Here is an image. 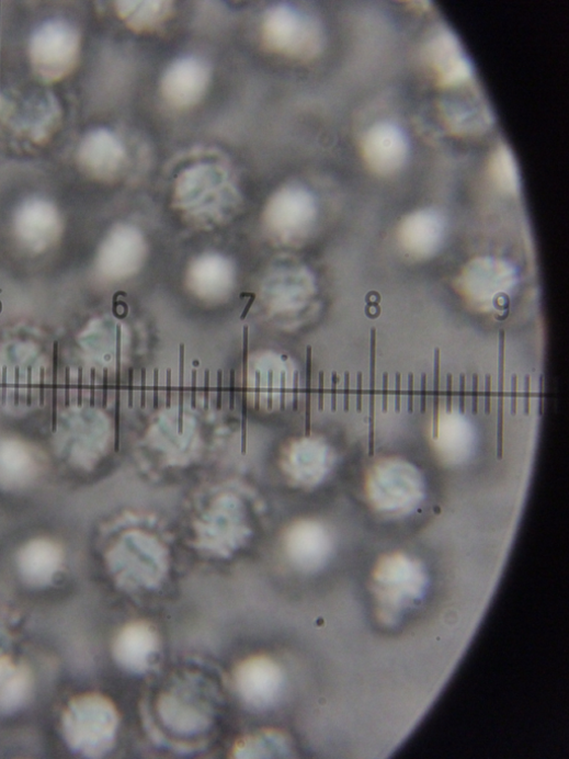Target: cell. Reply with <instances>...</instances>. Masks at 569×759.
I'll list each match as a JSON object with an SVG mask.
<instances>
[{"mask_svg": "<svg viewBox=\"0 0 569 759\" xmlns=\"http://www.w3.org/2000/svg\"><path fill=\"white\" fill-rule=\"evenodd\" d=\"M120 714L115 704L98 693L79 695L66 706L62 735L70 750L87 758L110 754L117 738Z\"/></svg>", "mask_w": 569, "mask_h": 759, "instance_id": "obj_1", "label": "cell"}, {"mask_svg": "<svg viewBox=\"0 0 569 759\" xmlns=\"http://www.w3.org/2000/svg\"><path fill=\"white\" fill-rule=\"evenodd\" d=\"M238 203L228 171L218 163L202 162L184 170L177 182L175 204L197 222L225 218Z\"/></svg>", "mask_w": 569, "mask_h": 759, "instance_id": "obj_2", "label": "cell"}, {"mask_svg": "<svg viewBox=\"0 0 569 759\" xmlns=\"http://www.w3.org/2000/svg\"><path fill=\"white\" fill-rule=\"evenodd\" d=\"M264 47L291 59L315 57L323 44V32L318 21L291 4L271 8L263 18Z\"/></svg>", "mask_w": 569, "mask_h": 759, "instance_id": "obj_3", "label": "cell"}, {"mask_svg": "<svg viewBox=\"0 0 569 759\" xmlns=\"http://www.w3.org/2000/svg\"><path fill=\"white\" fill-rule=\"evenodd\" d=\"M29 50L37 78L45 84L57 83L78 64L80 35L70 23L50 20L34 32Z\"/></svg>", "mask_w": 569, "mask_h": 759, "instance_id": "obj_4", "label": "cell"}, {"mask_svg": "<svg viewBox=\"0 0 569 759\" xmlns=\"http://www.w3.org/2000/svg\"><path fill=\"white\" fill-rule=\"evenodd\" d=\"M106 437L103 416L92 408L77 407L65 411L55 430V448L73 467L90 468L99 460Z\"/></svg>", "mask_w": 569, "mask_h": 759, "instance_id": "obj_5", "label": "cell"}, {"mask_svg": "<svg viewBox=\"0 0 569 759\" xmlns=\"http://www.w3.org/2000/svg\"><path fill=\"white\" fill-rule=\"evenodd\" d=\"M41 360L31 343H12L0 351V389L10 410L32 407L35 386L44 385V373L36 375V371L45 370Z\"/></svg>", "mask_w": 569, "mask_h": 759, "instance_id": "obj_6", "label": "cell"}, {"mask_svg": "<svg viewBox=\"0 0 569 759\" xmlns=\"http://www.w3.org/2000/svg\"><path fill=\"white\" fill-rule=\"evenodd\" d=\"M317 205L314 195L305 188L287 185L270 200L264 218L271 235L289 245L310 233L316 222Z\"/></svg>", "mask_w": 569, "mask_h": 759, "instance_id": "obj_7", "label": "cell"}, {"mask_svg": "<svg viewBox=\"0 0 569 759\" xmlns=\"http://www.w3.org/2000/svg\"><path fill=\"white\" fill-rule=\"evenodd\" d=\"M234 686L240 701L249 709L268 711L281 700L285 688L282 667L268 656H252L235 669Z\"/></svg>", "mask_w": 569, "mask_h": 759, "instance_id": "obj_8", "label": "cell"}, {"mask_svg": "<svg viewBox=\"0 0 569 759\" xmlns=\"http://www.w3.org/2000/svg\"><path fill=\"white\" fill-rule=\"evenodd\" d=\"M210 79L208 63L200 57L184 56L174 60L162 75L161 95L172 107L190 110L202 102Z\"/></svg>", "mask_w": 569, "mask_h": 759, "instance_id": "obj_9", "label": "cell"}, {"mask_svg": "<svg viewBox=\"0 0 569 759\" xmlns=\"http://www.w3.org/2000/svg\"><path fill=\"white\" fill-rule=\"evenodd\" d=\"M362 151L367 167L374 173L390 177L409 162V136L397 124L380 122L364 135Z\"/></svg>", "mask_w": 569, "mask_h": 759, "instance_id": "obj_10", "label": "cell"}, {"mask_svg": "<svg viewBox=\"0 0 569 759\" xmlns=\"http://www.w3.org/2000/svg\"><path fill=\"white\" fill-rule=\"evenodd\" d=\"M81 169L99 180H112L124 169L127 150L120 137L107 128H98L81 139L77 149Z\"/></svg>", "mask_w": 569, "mask_h": 759, "instance_id": "obj_11", "label": "cell"}, {"mask_svg": "<svg viewBox=\"0 0 569 759\" xmlns=\"http://www.w3.org/2000/svg\"><path fill=\"white\" fill-rule=\"evenodd\" d=\"M59 212L43 199L26 201L15 216V233L20 242L29 250L41 253L50 248L61 234Z\"/></svg>", "mask_w": 569, "mask_h": 759, "instance_id": "obj_12", "label": "cell"}, {"mask_svg": "<svg viewBox=\"0 0 569 759\" xmlns=\"http://www.w3.org/2000/svg\"><path fill=\"white\" fill-rule=\"evenodd\" d=\"M146 253L144 237L135 226L120 224L103 242L98 265L107 277L118 280L139 269Z\"/></svg>", "mask_w": 569, "mask_h": 759, "instance_id": "obj_13", "label": "cell"}, {"mask_svg": "<svg viewBox=\"0 0 569 759\" xmlns=\"http://www.w3.org/2000/svg\"><path fill=\"white\" fill-rule=\"evenodd\" d=\"M156 709L161 724L177 736H197L208 730L212 725L210 709L182 690L162 693Z\"/></svg>", "mask_w": 569, "mask_h": 759, "instance_id": "obj_14", "label": "cell"}, {"mask_svg": "<svg viewBox=\"0 0 569 759\" xmlns=\"http://www.w3.org/2000/svg\"><path fill=\"white\" fill-rule=\"evenodd\" d=\"M446 239V222L434 208L418 209L405 216L399 225L398 240L406 253L428 259L439 254Z\"/></svg>", "mask_w": 569, "mask_h": 759, "instance_id": "obj_15", "label": "cell"}, {"mask_svg": "<svg viewBox=\"0 0 569 759\" xmlns=\"http://www.w3.org/2000/svg\"><path fill=\"white\" fill-rule=\"evenodd\" d=\"M426 54L437 84L442 88H459L471 81L474 71L470 60L452 31L445 29L434 34L428 43Z\"/></svg>", "mask_w": 569, "mask_h": 759, "instance_id": "obj_16", "label": "cell"}, {"mask_svg": "<svg viewBox=\"0 0 569 759\" xmlns=\"http://www.w3.org/2000/svg\"><path fill=\"white\" fill-rule=\"evenodd\" d=\"M159 650L156 631L145 622L126 625L115 638L113 656L117 665L127 672H147Z\"/></svg>", "mask_w": 569, "mask_h": 759, "instance_id": "obj_17", "label": "cell"}, {"mask_svg": "<svg viewBox=\"0 0 569 759\" xmlns=\"http://www.w3.org/2000/svg\"><path fill=\"white\" fill-rule=\"evenodd\" d=\"M41 471L39 454L32 444L19 438L0 439V488H26Z\"/></svg>", "mask_w": 569, "mask_h": 759, "instance_id": "obj_18", "label": "cell"}, {"mask_svg": "<svg viewBox=\"0 0 569 759\" xmlns=\"http://www.w3.org/2000/svg\"><path fill=\"white\" fill-rule=\"evenodd\" d=\"M64 565L61 547L47 539L27 543L19 553L18 568L22 579L36 588L53 584Z\"/></svg>", "mask_w": 569, "mask_h": 759, "instance_id": "obj_19", "label": "cell"}, {"mask_svg": "<svg viewBox=\"0 0 569 759\" xmlns=\"http://www.w3.org/2000/svg\"><path fill=\"white\" fill-rule=\"evenodd\" d=\"M312 291V277L304 270L278 272L264 286L269 306L276 313L304 307Z\"/></svg>", "mask_w": 569, "mask_h": 759, "instance_id": "obj_20", "label": "cell"}, {"mask_svg": "<svg viewBox=\"0 0 569 759\" xmlns=\"http://www.w3.org/2000/svg\"><path fill=\"white\" fill-rule=\"evenodd\" d=\"M33 678L27 667L0 656V715L22 710L32 695Z\"/></svg>", "mask_w": 569, "mask_h": 759, "instance_id": "obj_21", "label": "cell"}, {"mask_svg": "<svg viewBox=\"0 0 569 759\" xmlns=\"http://www.w3.org/2000/svg\"><path fill=\"white\" fill-rule=\"evenodd\" d=\"M115 11L130 31L149 33L172 18L174 4L170 0H118Z\"/></svg>", "mask_w": 569, "mask_h": 759, "instance_id": "obj_22", "label": "cell"}, {"mask_svg": "<svg viewBox=\"0 0 569 759\" xmlns=\"http://www.w3.org/2000/svg\"><path fill=\"white\" fill-rule=\"evenodd\" d=\"M191 283L203 297L223 296L232 283L231 264L218 254L204 256L191 269Z\"/></svg>", "mask_w": 569, "mask_h": 759, "instance_id": "obj_23", "label": "cell"}, {"mask_svg": "<svg viewBox=\"0 0 569 759\" xmlns=\"http://www.w3.org/2000/svg\"><path fill=\"white\" fill-rule=\"evenodd\" d=\"M293 745L286 734L277 729H264L240 738L231 750L234 758L291 757Z\"/></svg>", "mask_w": 569, "mask_h": 759, "instance_id": "obj_24", "label": "cell"}, {"mask_svg": "<svg viewBox=\"0 0 569 759\" xmlns=\"http://www.w3.org/2000/svg\"><path fill=\"white\" fill-rule=\"evenodd\" d=\"M61 120V109L52 94L29 104L21 132L35 144H44L58 128Z\"/></svg>", "mask_w": 569, "mask_h": 759, "instance_id": "obj_25", "label": "cell"}, {"mask_svg": "<svg viewBox=\"0 0 569 759\" xmlns=\"http://www.w3.org/2000/svg\"><path fill=\"white\" fill-rule=\"evenodd\" d=\"M491 174L498 188L507 194L521 192V177L512 150L501 145L492 157Z\"/></svg>", "mask_w": 569, "mask_h": 759, "instance_id": "obj_26", "label": "cell"}, {"mask_svg": "<svg viewBox=\"0 0 569 759\" xmlns=\"http://www.w3.org/2000/svg\"><path fill=\"white\" fill-rule=\"evenodd\" d=\"M445 115L452 128L462 134L479 132L478 129L489 122L485 116H481L479 113H473L468 107L460 104L453 105L451 103L445 110Z\"/></svg>", "mask_w": 569, "mask_h": 759, "instance_id": "obj_27", "label": "cell"}, {"mask_svg": "<svg viewBox=\"0 0 569 759\" xmlns=\"http://www.w3.org/2000/svg\"><path fill=\"white\" fill-rule=\"evenodd\" d=\"M311 416V348L306 350V415H305V435H310Z\"/></svg>", "mask_w": 569, "mask_h": 759, "instance_id": "obj_28", "label": "cell"}, {"mask_svg": "<svg viewBox=\"0 0 569 759\" xmlns=\"http://www.w3.org/2000/svg\"><path fill=\"white\" fill-rule=\"evenodd\" d=\"M298 393H299L298 392V373L295 372L294 373V388H293V396H294L293 405H294L295 411L298 408Z\"/></svg>", "mask_w": 569, "mask_h": 759, "instance_id": "obj_29", "label": "cell"}, {"mask_svg": "<svg viewBox=\"0 0 569 759\" xmlns=\"http://www.w3.org/2000/svg\"><path fill=\"white\" fill-rule=\"evenodd\" d=\"M221 378H223V372L218 371L217 373V409H221Z\"/></svg>", "mask_w": 569, "mask_h": 759, "instance_id": "obj_30", "label": "cell"}, {"mask_svg": "<svg viewBox=\"0 0 569 759\" xmlns=\"http://www.w3.org/2000/svg\"><path fill=\"white\" fill-rule=\"evenodd\" d=\"M235 405V371H230V409H234Z\"/></svg>", "mask_w": 569, "mask_h": 759, "instance_id": "obj_31", "label": "cell"}, {"mask_svg": "<svg viewBox=\"0 0 569 759\" xmlns=\"http://www.w3.org/2000/svg\"><path fill=\"white\" fill-rule=\"evenodd\" d=\"M158 407V370L153 372V408Z\"/></svg>", "mask_w": 569, "mask_h": 759, "instance_id": "obj_32", "label": "cell"}, {"mask_svg": "<svg viewBox=\"0 0 569 759\" xmlns=\"http://www.w3.org/2000/svg\"><path fill=\"white\" fill-rule=\"evenodd\" d=\"M146 405V371L141 370V407Z\"/></svg>", "mask_w": 569, "mask_h": 759, "instance_id": "obj_33", "label": "cell"}, {"mask_svg": "<svg viewBox=\"0 0 569 759\" xmlns=\"http://www.w3.org/2000/svg\"><path fill=\"white\" fill-rule=\"evenodd\" d=\"M209 404V372H205V410L208 409Z\"/></svg>", "mask_w": 569, "mask_h": 759, "instance_id": "obj_34", "label": "cell"}, {"mask_svg": "<svg viewBox=\"0 0 569 759\" xmlns=\"http://www.w3.org/2000/svg\"><path fill=\"white\" fill-rule=\"evenodd\" d=\"M171 396H172V372H171V370H169V372H168V401H167L168 408L171 407V403H172Z\"/></svg>", "mask_w": 569, "mask_h": 759, "instance_id": "obj_35", "label": "cell"}, {"mask_svg": "<svg viewBox=\"0 0 569 759\" xmlns=\"http://www.w3.org/2000/svg\"><path fill=\"white\" fill-rule=\"evenodd\" d=\"M196 382H197V372H193V390H192V407L196 408Z\"/></svg>", "mask_w": 569, "mask_h": 759, "instance_id": "obj_36", "label": "cell"}, {"mask_svg": "<svg viewBox=\"0 0 569 759\" xmlns=\"http://www.w3.org/2000/svg\"><path fill=\"white\" fill-rule=\"evenodd\" d=\"M128 386H129V407H133V370L129 371V377H128Z\"/></svg>", "mask_w": 569, "mask_h": 759, "instance_id": "obj_37", "label": "cell"}, {"mask_svg": "<svg viewBox=\"0 0 569 759\" xmlns=\"http://www.w3.org/2000/svg\"><path fill=\"white\" fill-rule=\"evenodd\" d=\"M253 303H254V297H252L251 301L249 302L247 310H243V313L241 315V320L248 316V313L251 309Z\"/></svg>", "mask_w": 569, "mask_h": 759, "instance_id": "obj_38", "label": "cell"}]
</instances>
